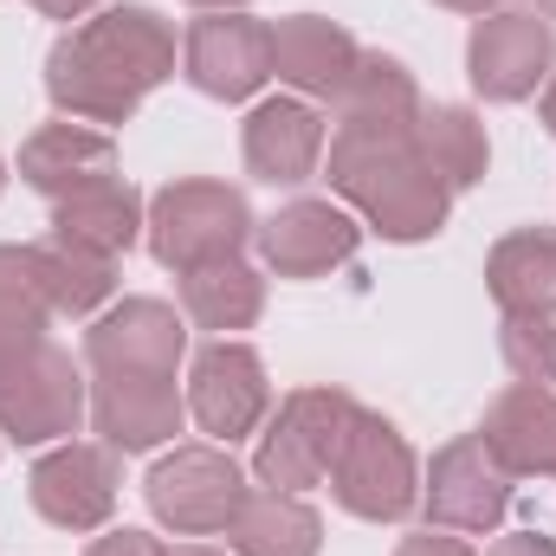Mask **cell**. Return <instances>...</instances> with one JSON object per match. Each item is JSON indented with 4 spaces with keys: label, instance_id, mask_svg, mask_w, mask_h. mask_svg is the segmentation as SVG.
<instances>
[{
    "label": "cell",
    "instance_id": "1",
    "mask_svg": "<svg viewBox=\"0 0 556 556\" xmlns=\"http://www.w3.org/2000/svg\"><path fill=\"white\" fill-rule=\"evenodd\" d=\"M162 78H175V26L137 0L78 20L46 52V91L78 124H130Z\"/></svg>",
    "mask_w": 556,
    "mask_h": 556
},
{
    "label": "cell",
    "instance_id": "2",
    "mask_svg": "<svg viewBox=\"0 0 556 556\" xmlns=\"http://www.w3.org/2000/svg\"><path fill=\"white\" fill-rule=\"evenodd\" d=\"M330 188L395 247L433 240L446 227V207H453V188L427 168L415 124H382V130L337 124V137H330Z\"/></svg>",
    "mask_w": 556,
    "mask_h": 556
},
{
    "label": "cell",
    "instance_id": "3",
    "mask_svg": "<svg viewBox=\"0 0 556 556\" xmlns=\"http://www.w3.org/2000/svg\"><path fill=\"white\" fill-rule=\"evenodd\" d=\"M142 233L168 273H194L207 260H240V247L253 240V207L227 181H168L149 201Z\"/></svg>",
    "mask_w": 556,
    "mask_h": 556
},
{
    "label": "cell",
    "instance_id": "4",
    "mask_svg": "<svg viewBox=\"0 0 556 556\" xmlns=\"http://www.w3.org/2000/svg\"><path fill=\"white\" fill-rule=\"evenodd\" d=\"M330 492L350 518H369V525H395L420 505V472L415 453L402 440V427L369 408H356L337 459H330Z\"/></svg>",
    "mask_w": 556,
    "mask_h": 556
},
{
    "label": "cell",
    "instance_id": "5",
    "mask_svg": "<svg viewBox=\"0 0 556 556\" xmlns=\"http://www.w3.org/2000/svg\"><path fill=\"white\" fill-rule=\"evenodd\" d=\"M350 420H356V402H350L343 389H291V395L278 402L273 427L260 433V453H253L260 485H273V492H304V485L330 479V459H337Z\"/></svg>",
    "mask_w": 556,
    "mask_h": 556
},
{
    "label": "cell",
    "instance_id": "6",
    "mask_svg": "<svg viewBox=\"0 0 556 556\" xmlns=\"http://www.w3.org/2000/svg\"><path fill=\"white\" fill-rule=\"evenodd\" d=\"M427 525L433 531H459V538H485L505 525L511 511V472L492 459V446L479 433H459L433 453L427 485H420Z\"/></svg>",
    "mask_w": 556,
    "mask_h": 556
},
{
    "label": "cell",
    "instance_id": "7",
    "mask_svg": "<svg viewBox=\"0 0 556 556\" xmlns=\"http://www.w3.org/2000/svg\"><path fill=\"white\" fill-rule=\"evenodd\" d=\"M149 511L181 531V538H214L233 525L240 498H247V472L233 466V453L220 446H175L155 472H149Z\"/></svg>",
    "mask_w": 556,
    "mask_h": 556
},
{
    "label": "cell",
    "instance_id": "8",
    "mask_svg": "<svg viewBox=\"0 0 556 556\" xmlns=\"http://www.w3.org/2000/svg\"><path fill=\"white\" fill-rule=\"evenodd\" d=\"M556 72V33L544 13H485L466 39V78L485 104H525Z\"/></svg>",
    "mask_w": 556,
    "mask_h": 556
},
{
    "label": "cell",
    "instance_id": "9",
    "mask_svg": "<svg viewBox=\"0 0 556 556\" xmlns=\"http://www.w3.org/2000/svg\"><path fill=\"white\" fill-rule=\"evenodd\" d=\"M91 415L85 376L78 363L46 337L7 382H0V433L20 446H46V440H72L78 420Z\"/></svg>",
    "mask_w": 556,
    "mask_h": 556
},
{
    "label": "cell",
    "instance_id": "10",
    "mask_svg": "<svg viewBox=\"0 0 556 556\" xmlns=\"http://www.w3.org/2000/svg\"><path fill=\"white\" fill-rule=\"evenodd\" d=\"M117 485H124V472H117V453L104 440L98 446L91 440H65L26 472L33 511L46 525H59V531H104L111 511H117Z\"/></svg>",
    "mask_w": 556,
    "mask_h": 556
},
{
    "label": "cell",
    "instance_id": "11",
    "mask_svg": "<svg viewBox=\"0 0 556 556\" xmlns=\"http://www.w3.org/2000/svg\"><path fill=\"white\" fill-rule=\"evenodd\" d=\"M181 72H188L194 91H207L220 104H240L273 78V26L240 13V7L233 13H201L181 39Z\"/></svg>",
    "mask_w": 556,
    "mask_h": 556
},
{
    "label": "cell",
    "instance_id": "12",
    "mask_svg": "<svg viewBox=\"0 0 556 556\" xmlns=\"http://www.w3.org/2000/svg\"><path fill=\"white\" fill-rule=\"evenodd\" d=\"M266 408H273V382H266L260 350L220 337V343H207L194 356V369H188V415L201 420V433L233 446V440H247L266 420Z\"/></svg>",
    "mask_w": 556,
    "mask_h": 556
},
{
    "label": "cell",
    "instance_id": "13",
    "mask_svg": "<svg viewBox=\"0 0 556 556\" xmlns=\"http://www.w3.org/2000/svg\"><path fill=\"white\" fill-rule=\"evenodd\" d=\"M181 350H188V330L162 298H124L85 330L91 376H104V369H117V376H175Z\"/></svg>",
    "mask_w": 556,
    "mask_h": 556
},
{
    "label": "cell",
    "instance_id": "14",
    "mask_svg": "<svg viewBox=\"0 0 556 556\" xmlns=\"http://www.w3.org/2000/svg\"><path fill=\"white\" fill-rule=\"evenodd\" d=\"M181 415H188V402H181L175 376H117V369L91 376V427L111 453H149V446L175 440Z\"/></svg>",
    "mask_w": 556,
    "mask_h": 556
},
{
    "label": "cell",
    "instance_id": "15",
    "mask_svg": "<svg viewBox=\"0 0 556 556\" xmlns=\"http://www.w3.org/2000/svg\"><path fill=\"white\" fill-rule=\"evenodd\" d=\"M363 247V227L330 201H291L260 227V253L278 278H317Z\"/></svg>",
    "mask_w": 556,
    "mask_h": 556
},
{
    "label": "cell",
    "instance_id": "16",
    "mask_svg": "<svg viewBox=\"0 0 556 556\" xmlns=\"http://www.w3.org/2000/svg\"><path fill=\"white\" fill-rule=\"evenodd\" d=\"M479 440L492 446V459H498L511 479H556V389L511 382V389L485 408Z\"/></svg>",
    "mask_w": 556,
    "mask_h": 556
},
{
    "label": "cell",
    "instance_id": "17",
    "mask_svg": "<svg viewBox=\"0 0 556 556\" xmlns=\"http://www.w3.org/2000/svg\"><path fill=\"white\" fill-rule=\"evenodd\" d=\"M356 59H363V46L337 20H324V13H291V20L273 26V72L291 91H304V98L337 104V91L350 85Z\"/></svg>",
    "mask_w": 556,
    "mask_h": 556
},
{
    "label": "cell",
    "instance_id": "18",
    "mask_svg": "<svg viewBox=\"0 0 556 556\" xmlns=\"http://www.w3.org/2000/svg\"><path fill=\"white\" fill-rule=\"evenodd\" d=\"M142 220H149V207H142V194L124 175H98V181L72 188L65 201H52V233L85 247V253H104V260L137 247Z\"/></svg>",
    "mask_w": 556,
    "mask_h": 556
},
{
    "label": "cell",
    "instance_id": "19",
    "mask_svg": "<svg viewBox=\"0 0 556 556\" xmlns=\"http://www.w3.org/2000/svg\"><path fill=\"white\" fill-rule=\"evenodd\" d=\"M317 155H324V117L304 98H266L247 117V168L260 181L298 188V181H311Z\"/></svg>",
    "mask_w": 556,
    "mask_h": 556
},
{
    "label": "cell",
    "instance_id": "20",
    "mask_svg": "<svg viewBox=\"0 0 556 556\" xmlns=\"http://www.w3.org/2000/svg\"><path fill=\"white\" fill-rule=\"evenodd\" d=\"M98 175H117V142L104 130H85V124H46L20 142V181L46 201H65L72 188L98 181Z\"/></svg>",
    "mask_w": 556,
    "mask_h": 556
},
{
    "label": "cell",
    "instance_id": "21",
    "mask_svg": "<svg viewBox=\"0 0 556 556\" xmlns=\"http://www.w3.org/2000/svg\"><path fill=\"white\" fill-rule=\"evenodd\" d=\"M227 544L240 556H317L324 551V518L298 498V492H247L233 525H227Z\"/></svg>",
    "mask_w": 556,
    "mask_h": 556
},
{
    "label": "cell",
    "instance_id": "22",
    "mask_svg": "<svg viewBox=\"0 0 556 556\" xmlns=\"http://www.w3.org/2000/svg\"><path fill=\"white\" fill-rule=\"evenodd\" d=\"M181 278V311L201 324V330H247L260 324L266 311V278L253 273L247 260H207L194 273H175Z\"/></svg>",
    "mask_w": 556,
    "mask_h": 556
},
{
    "label": "cell",
    "instance_id": "23",
    "mask_svg": "<svg viewBox=\"0 0 556 556\" xmlns=\"http://www.w3.org/2000/svg\"><path fill=\"white\" fill-rule=\"evenodd\" d=\"M485 285L498 311H556V233L544 227L505 233L485 260Z\"/></svg>",
    "mask_w": 556,
    "mask_h": 556
},
{
    "label": "cell",
    "instance_id": "24",
    "mask_svg": "<svg viewBox=\"0 0 556 556\" xmlns=\"http://www.w3.org/2000/svg\"><path fill=\"white\" fill-rule=\"evenodd\" d=\"M420 117V85L415 72L389 52H363L350 85L337 91V124H356V130H382V124H415Z\"/></svg>",
    "mask_w": 556,
    "mask_h": 556
},
{
    "label": "cell",
    "instance_id": "25",
    "mask_svg": "<svg viewBox=\"0 0 556 556\" xmlns=\"http://www.w3.org/2000/svg\"><path fill=\"white\" fill-rule=\"evenodd\" d=\"M52 304L33 273V247H0V382L46 343Z\"/></svg>",
    "mask_w": 556,
    "mask_h": 556
},
{
    "label": "cell",
    "instance_id": "26",
    "mask_svg": "<svg viewBox=\"0 0 556 556\" xmlns=\"http://www.w3.org/2000/svg\"><path fill=\"white\" fill-rule=\"evenodd\" d=\"M33 273L46 285V304L52 317H91L111 291H117V260L104 253H85L72 240H33Z\"/></svg>",
    "mask_w": 556,
    "mask_h": 556
},
{
    "label": "cell",
    "instance_id": "27",
    "mask_svg": "<svg viewBox=\"0 0 556 556\" xmlns=\"http://www.w3.org/2000/svg\"><path fill=\"white\" fill-rule=\"evenodd\" d=\"M415 142H420V155H427V168H433L453 194L472 188V181H485L492 149H485V124H479L466 104H420Z\"/></svg>",
    "mask_w": 556,
    "mask_h": 556
},
{
    "label": "cell",
    "instance_id": "28",
    "mask_svg": "<svg viewBox=\"0 0 556 556\" xmlns=\"http://www.w3.org/2000/svg\"><path fill=\"white\" fill-rule=\"evenodd\" d=\"M498 350H505L518 382L556 389V311H505Z\"/></svg>",
    "mask_w": 556,
    "mask_h": 556
},
{
    "label": "cell",
    "instance_id": "29",
    "mask_svg": "<svg viewBox=\"0 0 556 556\" xmlns=\"http://www.w3.org/2000/svg\"><path fill=\"white\" fill-rule=\"evenodd\" d=\"M85 556H168V551H162L149 531H104V538H98Z\"/></svg>",
    "mask_w": 556,
    "mask_h": 556
},
{
    "label": "cell",
    "instance_id": "30",
    "mask_svg": "<svg viewBox=\"0 0 556 556\" xmlns=\"http://www.w3.org/2000/svg\"><path fill=\"white\" fill-rule=\"evenodd\" d=\"M395 556H472V544H459L453 531H433V525H427L420 538H402Z\"/></svg>",
    "mask_w": 556,
    "mask_h": 556
},
{
    "label": "cell",
    "instance_id": "31",
    "mask_svg": "<svg viewBox=\"0 0 556 556\" xmlns=\"http://www.w3.org/2000/svg\"><path fill=\"white\" fill-rule=\"evenodd\" d=\"M485 556H556V538H544V531H511V538H498Z\"/></svg>",
    "mask_w": 556,
    "mask_h": 556
},
{
    "label": "cell",
    "instance_id": "32",
    "mask_svg": "<svg viewBox=\"0 0 556 556\" xmlns=\"http://www.w3.org/2000/svg\"><path fill=\"white\" fill-rule=\"evenodd\" d=\"M33 7H39L46 20H85V13H91L98 0H33Z\"/></svg>",
    "mask_w": 556,
    "mask_h": 556
},
{
    "label": "cell",
    "instance_id": "33",
    "mask_svg": "<svg viewBox=\"0 0 556 556\" xmlns=\"http://www.w3.org/2000/svg\"><path fill=\"white\" fill-rule=\"evenodd\" d=\"M433 7H453V13H498L505 0H433Z\"/></svg>",
    "mask_w": 556,
    "mask_h": 556
},
{
    "label": "cell",
    "instance_id": "34",
    "mask_svg": "<svg viewBox=\"0 0 556 556\" xmlns=\"http://www.w3.org/2000/svg\"><path fill=\"white\" fill-rule=\"evenodd\" d=\"M544 130L556 137V72H551V85H544Z\"/></svg>",
    "mask_w": 556,
    "mask_h": 556
},
{
    "label": "cell",
    "instance_id": "35",
    "mask_svg": "<svg viewBox=\"0 0 556 556\" xmlns=\"http://www.w3.org/2000/svg\"><path fill=\"white\" fill-rule=\"evenodd\" d=\"M188 7H207V13H233V7H247V0H188Z\"/></svg>",
    "mask_w": 556,
    "mask_h": 556
},
{
    "label": "cell",
    "instance_id": "36",
    "mask_svg": "<svg viewBox=\"0 0 556 556\" xmlns=\"http://www.w3.org/2000/svg\"><path fill=\"white\" fill-rule=\"evenodd\" d=\"M168 556H220V551H201V544H188V551H168Z\"/></svg>",
    "mask_w": 556,
    "mask_h": 556
},
{
    "label": "cell",
    "instance_id": "37",
    "mask_svg": "<svg viewBox=\"0 0 556 556\" xmlns=\"http://www.w3.org/2000/svg\"><path fill=\"white\" fill-rule=\"evenodd\" d=\"M538 13H544V20L556 26V0H538Z\"/></svg>",
    "mask_w": 556,
    "mask_h": 556
},
{
    "label": "cell",
    "instance_id": "38",
    "mask_svg": "<svg viewBox=\"0 0 556 556\" xmlns=\"http://www.w3.org/2000/svg\"><path fill=\"white\" fill-rule=\"evenodd\" d=\"M0 188H7V162H0Z\"/></svg>",
    "mask_w": 556,
    "mask_h": 556
}]
</instances>
